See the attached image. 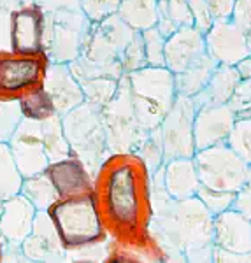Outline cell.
<instances>
[{
  "label": "cell",
  "instance_id": "32",
  "mask_svg": "<svg viewBox=\"0 0 251 263\" xmlns=\"http://www.w3.org/2000/svg\"><path fill=\"white\" fill-rule=\"evenodd\" d=\"M201 200V203L207 209L212 218L216 216L227 213V211L232 209L234 200H236V193H227V192H216V190H209V188H204L201 186L199 190L197 197Z\"/></svg>",
  "mask_w": 251,
  "mask_h": 263
},
{
  "label": "cell",
  "instance_id": "30",
  "mask_svg": "<svg viewBox=\"0 0 251 263\" xmlns=\"http://www.w3.org/2000/svg\"><path fill=\"white\" fill-rule=\"evenodd\" d=\"M134 155H137L139 158L142 160V163L146 165L150 176L164 167V163H165L164 162V149H162L158 128L151 130L150 134L146 135V139L141 142V146L137 147V151H135Z\"/></svg>",
  "mask_w": 251,
  "mask_h": 263
},
{
  "label": "cell",
  "instance_id": "36",
  "mask_svg": "<svg viewBox=\"0 0 251 263\" xmlns=\"http://www.w3.org/2000/svg\"><path fill=\"white\" fill-rule=\"evenodd\" d=\"M228 107L234 112L236 120H244L251 118V79L249 81H241L234 91Z\"/></svg>",
  "mask_w": 251,
  "mask_h": 263
},
{
  "label": "cell",
  "instance_id": "35",
  "mask_svg": "<svg viewBox=\"0 0 251 263\" xmlns=\"http://www.w3.org/2000/svg\"><path fill=\"white\" fill-rule=\"evenodd\" d=\"M118 6L120 0H79V11L90 23H100L114 16L118 12Z\"/></svg>",
  "mask_w": 251,
  "mask_h": 263
},
{
  "label": "cell",
  "instance_id": "40",
  "mask_svg": "<svg viewBox=\"0 0 251 263\" xmlns=\"http://www.w3.org/2000/svg\"><path fill=\"white\" fill-rule=\"evenodd\" d=\"M102 263H148L141 254L134 253L129 248H123V246L114 242V248L109 249L107 256L102 260Z\"/></svg>",
  "mask_w": 251,
  "mask_h": 263
},
{
  "label": "cell",
  "instance_id": "11",
  "mask_svg": "<svg viewBox=\"0 0 251 263\" xmlns=\"http://www.w3.org/2000/svg\"><path fill=\"white\" fill-rule=\"evenodd\" d=\"M46 11L28 6L9 12V51L14 54L44 53Z\"/></svg>",
  "mask_w": 251,
  "mask_h": 263
},
{
  "label": "cell",
  "instance_id": "22",
  "mask_svg": "<svg viewBox=\"0 0 251 263\" xmlns=\"http://www.w3.org/2000/svg\"><path fill=\"white\" fill-rule=\"evenodd\" d=\"M239 83H241V79L234 67L218 65L216 70L212 72V76H211L209 83L206 84V88H204L197 97L191 99L193 100L195 109L227 105L228 102H230L234 91H236V88Z\"/></svg>",
  "mask_w": 251,
  "mask_h": 263
},
{
  "label": "cell",
  "instance_id": "16",
  "mask_svg": "<svg viewBox=\"0 0 251 263\" xmlns=\"http://www.w3.org/2000/svg\"><path fill=\"white\" fill-rule=\"evenodd\" d=\"M44 172L58 195V200L93 192L95 177L86 168V165L72 155L58 162H51Z\"/></svg>",
  "mask_w": 251,
  "mask_h": 263
},
{
  "label": "cell",
  "instance_id": "43",
  "mask_svg": "<svg viewBox=\"0 0 251 263\" xmlns=\"http://www.w3.org/2000/svg\"><path fill=\"white\" fill-rule=\"evenodd\" d=\"M234 69H236L241 81H249L251 79V57L244 58V60H241L239 63H236Z\"/></svg>",
  "mask_w": 251,
  "mask_h": 263
},
{
  "label": "cell",
  "instance_id": "21",
  "mask_svg": "<svg viewBox=\"0 0 251 263\" xmlns=\"http://www.w3.org/2000/svg\"><path fill=\"white\" fill-rule=\"evenodd\" d=\"M162 172H164V188L172 200L183 202L197 197L201 181L193 158H177L165 162Z\"/></svg>",
  "mask_w": 251,
  "mask_h": 263
},
{
  "label": "cell",
  "instance_id": "18",
  "mask_svg": "<svg viewBox=\"0 0 251 263\" xmlns=\"http://www.w3.org/2000/svg\"><path fill=\"white\" fill-rule=\"evenodd\" d=\"M37 211L21 195L9 198L0 209V240L11 248H20L30 235Z\"/></svg>",
  "mask_w": 251,
  "mask_h": 263
},
{
  "label": "cell",
  "instance_id": "5",
  "mask_svg": "<svg viewBox=\"0 0 251 263\" xmlns=\"http://www.w3.org/2000/svg\"><path fill=\"white\" fill-rule=\"evenodd\" d=\"M174 233L186 263H212V221L199 198L174 203Z\"/></svg>",
  "mask_w": 251,
  "mask_h": 263
},
{
  "label": "cell",
  "instance_id": "2",
  "mask_svg": "<svg viewBox=\"0 0 251 263\" xmlns=\"http://www.w3.org/2000/svg\"><path fill=\"white\" fill-rule=\"evenodd\" d=\"M48 216L69 254L104 244L109 239L93 192L57 200L49 207Z\"/></svg>",
  "mask_w": 251,
  "mask_h": 263
},
{
  "label": "cell",
  "instance_id": "13",
  "mask_svg": "<svg viewBox=\"0 0 251 263\" xmlns=\"http://www.w3.org/2000/svg\"><path fill=\"white\" fill-rule=\"evenodd\" d=\"M7 146H9L12 160H14L23 179L44 172L49 165L44 146H42L39 123L23 120L11 137V141L7 142Z\"/></svg>",
  "mask_w": 251,
  "mask_h": 263
},
{
  "label": "cell",
  "instance_id": "4",
  "mask_svg": "<svg viewBox=\"0 0 251 263\" xmlns=\"http://www.w3.org/2000/svg\"><path fill=\"white\" fill-rule=\"evenodd\" d=\"M62 126L70 155L79 158L95 177L102 162L109 156L100 109L84 102L62 116Z\"/></svg>",
  "mask_w": 251,
  "mask_h": 263
},
{
  "label": "cell",
  "instance_id": "42",
  "mask_svg": "<svg viewBox=\"0 0 251 263\" xmlns=\"http://www.w3.org/2000/svg\"><path fill=\"white\" fill-rule=\"evenodd\" d=\"M212 263H251V253H232L225 249H212Z\"/></svg>",
  "mask_w": 251,
  "mask_h": 263
},
{
  "label": "cell",
  "instance_id": "34",
  "mask_svg": "<svg viewBox=\"0 0 251 263\" xmlns=\"http://www.w3.org/2000/svg\"><path fill=\"white\" fill-rule=\"evenodd\" d=\"M121 69L123 74H130V72L141 70L146 65V54H144V46H142V39L141 33L135 32L132 41L127 44V48L123 49L121 53Z\"/></svg>",
  "mask_w": 251,
  "mask_h": 263
},
{
  "label": "cell",
  "instance_id": "1",
  "mask_svg": "<svg viewBox=\"0 0 251 263\" xmlns=\"http://www.w3.org/2000/svg\"><path fill=\"white\" fill-rule=\"evenodd\" d=\"M93 195L109 239L141 251L153 216L151 176L142 160L134 153L109 155L95 174Z\"/></svg>",
  "mask_w": 251,
  "mask_h": 263
},
{
  "label": "cell",
  "instance_id": "15",
  "mask_svg": "<svg viewBox=\"0 0 251 263\" xmlns=\"http://www.w3.org/2000/svg\"><path fill=\"white\" fill-rule=\"evenodd\" d=\"M234 123H236V116L228 105L197 109L193 120L195 153L227 144Z\"/></svg>",
  "mask_w": 251,
  "mask_h": 263
},
{
  "label": "cell",
  "instance_id": "25",
  "mask_svg": "<svg viewBox=\"0 0 251 263\" xmlns=\"http://www.w3.org/2000/svg\"><path fill=\"white\" fill-rule=\"evenodd\" d=\"M20 195L35 207L37 213H48L49 207L58 200V195L55 192L51 181L48 179V176H46V172L25 177Z\"/></svg>",
  "mask_w": 251,
  "mask_h": 263
},
{
  "label": "cell",
  "instance_id": "31",
  "mask_svg": "<svg viewBox=\"0 0 251 263\" xmlns=\"http://www.w3.org/2000/svg\"><path fill=\"white\" fill-rule=\"evenodd\" d=\"M23 121L18 100H0V142L7 144Z\"/></svg>",
  "mask_w": 251,
  "mask_h": 263
},
{
  "label": "cell",
  "instance_id": "23",
  "mask_svg": "<svg viewBox=\"0 0 251 263\" xmlns=\"http://www.w3.org/2000/svg\"><path fill=\"white\" fill-rule=\"evenodd\" d=\"M218 63H216L209 54H204L195 63H191L186 70L181 74L174 76V86H176L177 97H186V99H193L201 93L206 84L209 83L212 72L216 70Z\"/></svg>",
  "mask_w": 251,
  "mask_h": 263
},
{
  "label": "cell",
  "instance_id": "20",
  "mask_svg": "<svg viewBox=\"0 0 251 263\" xmlns=\"http://www.w3.org/2000/svg\"><path fill=\"white\" fill-rule=\"evenodd\" d=\"M214 248L232 253H251V221L237 211H227L212 221Z\"/></svg>",
  "mask_w": 251,
  "mask_h": 263
},
{
  "label": "cell",
  "instance_id": "29",
  "mask_svg": "<svg viewBox=\"0 0 251 263\" xmlns=\"http://www.w3.org/2000/svg\"><path fill=\"white\" fill-rule=\"evenodd\" d=\"M227 146L234 151V155L251 167V118L236 120L227 139Z\"/></svg>",
  "mask_w": 251,
  "mask_h": 263
},
{
  "label": "cell",
  "instance_id": "10",
  "mask_svg": "<svg viewBox=\"0 0 251 263\" xmlns=\"http://www.w3.org/2000/svg\"><path fill=\"white\" fill-rule=\"evenodd\" d=\"M193 100L186 97H176L171 111L164 118L158 126L164 162H171L177 158H193V120H195Z\"/></svg>",
  "mask_w": 251,
  "mask_h": 263
},
{
  "label": "cell",
  "instance_id": "45",
  "mask_svg": "<svg viewBox=\"0 0 251 263\" xmlns=\"http://www.w3.org/2000/svg\"><path fill=\"white\" fill-rule=\"evenodd\" d=\"M2 254H4V244H2V240H0V263H2Z\"/></svg>",
  "mask_w": 251,
  "mask_h": 263
},
{
  "label": "cell",
  "instance_id": "44",
  "mask_svg": "<svg viewBox=\"0 0 251 263\" xmlns=\"http://www.w3.org/2000/svg\"><path fill=\"white\" fill-rule=\"evenodd\" d=\"M69 263H99V261H88V260H70Z\"/></svg>",
  "mask_w": 251,
  "mask_h": 263
},
{
  "label": "cell",
  "instance_id": "24",
  "mask_svg": "<svg viewBox=\"0 0 251 263\" xmlns=\"http://www.w3.org/2000/svg\"><path fill=\"white\" fill-rule=\"evenodd\" d=\"M158 0H120L116 16L134 32H144L156 25Z\"/></svg>",
  "mask_w": 251,
  "mask_h": 263
},
{
  "label": "cell",
  "instance_id": "17",
  "mask_svg": "<svg viewBox=\"0 0 251 263\" xmlns=\"http://www.w3.org/2000/svg\"><path fill=\"white\" fill-rule=\"evenodd\" d=\"M42 88L53 102V107L58 116H65L84 104V93L81 90L78 79L72 76L69 65L63 63H49L46 69Z\"/></svg>",
  "mask_w": 251,
  "mask_h": 263
},
{
  "label": "cell",
  "instance_id": "26",
  "mask_svg": "<svg viewBox=\"0 0 251 263\" xmlns=\"http://www.w3.org/2000/svg\"><path fill=\"white\" fill-rule=\"evenodd\" d=\"M39 125H41L42 146H44V153L48 156L49 163L70 156L69 144H67L65 134H63L62 118L58 114H55L53 118L39 123Z\"/></svg>",
  "mask_w": 251,
  "mask_h": 263
},
{
  "label": "cell",
  "instance_id": "39",
  "mask_svg": "<svg viewBox=\"0 0 251 263\" xmlns=\"http://www.w3.org/2000/svg\"><path fill=\"white\" fill-rule=\"evenodd\" d=\"M232 209L241 213L242 216H246L251 221V167H248L246 179L242 182L241 190L236 193V200H234Z\"/></svg>",
  "mask_w": 251,
  "mask_h": 263
},
{
  "label": "cell",
  "instance_id": "46",
  "mask_svg": "<svg viewBox=\"0 0 251 263\" xmlns=\"http://www.w3.org/2000/svg\"><path fill=\"white\" fill-rule=\"evenodd\" d=\"M41 4H42V0H41Z\"/></svg>",
  "mask_w": 251,
  "mask_h": 263
},
{
  "label": "cell",
  "instance_id": "33",
  "mask_svg": "<svg viewBox=\"0 0 251 263\" xmlns=\"http://www.w3.org/2000/svg\"><path fill=\"white\" fill-rule=\"evenodd\" d=\"M141 39L144 46V54H146V65L155 67V69L165 67V60H164L165 37H162V33L153 27L141 32Z\"/></svg>",
  "mask_w": 251,
  "mask_h": 263
},
{
  "label": "cell",
  "instance_id": "14",
  "mask_svg": "<svg viewBox=\"0 0 251 263\" xmlns=\"http://www.w3.org/2000/svg\"><path fill=\"white\" fill-rule=\"evenodd\" d=\"M20 251L27 260L35 263H65L69 256L48 213H37L30 235L20 246Z\"/></svg>",
  "mask_w": 251,
  "mask_h": 263
},
{
  "label": "cell",
  "instance_id": "8",
  "mask_svg": "<svg viewBox=\"0 0 251 263\" xmlns=\"http://www.w3.org/2000/svg\"><path fill=\"white\" fill-rule=\"evenodd\" d=\"M201 186L216 192L237 193L246 179L248 165L227 144L197 151L193 156Z\"/></svg>",
  "mask_w": 251,
  "mask_h": 263
},
{
  "label": "cell",
  "instance_id": "19",
  "mask_svg": "<svg viewBox=\"0 0 251 263\" xmlns=\"http://www.w3.org/2000/svg\"><path fill=\"white\" fill-rule=\"evenodd\" d=\"M206 54V42L204 35L199 30L191 28H180L169 39H165L164 60L165 69L171 74H181L191 63H195Z\"/></svg>",
  "mask_w": 251,
  "mask_h": 263
},
{
  "label": "cell",
  "instance_id": "41",
  "mask_svg": "<svg viewBox=\"0 0 251 263\" xmlns=\"http://www.w3.org/2000/svg\"><path fill=\"white\" fill-rule=\"evenodd\" d=\"M214 21H228L236 0H204Z\"/></svg>",
  "mask_w": 251,
  "mask_h": 263
},
{
  "label": "cell",
  "instance_id": "7",
  "mask_svg": "<svg viewBox=\"0 0 251 263\" xmlns=\"http://www.w3.org/2000/svg\"><path fill=\"white\" fill-rule=\"evenodd\" d=\"M107 139L109 155L116 153H135L150 132H144L137 123L132 107L127 78L123 76L118 84V91L105 107L100 109Z\"/></svg>",
  "mask_w": 251,
  "mask_h": 263
},
{
  "label": "cell",
  "instance_id": "37",
  "mask_svg": "<svg viewBox=\"0 0 251 263\" xmlns=\"http://www.w3.org/2000/svg\"><path fill=\"white\" fill-rule=\"evenodd\" d=\"M186 2H188L191 18H193V28L201 32L202 35H206L212 27V23H214L209 7L206 6L204 0H186Z\"/></svg>",
  "mask_w": 251,
  "mask_h": 263
},
{
  "label": "cell",
  "instance_id": "9",
  "mask_svg": "<svg viewBox=\"0 0 251 263\" xmlns=\"http://www.w3.org/2000/svg\"><path fill=\"white\" fill-rule=\"evenodd\" d=\"M49 60L42 54L0 53V100H18L44 83Z\"/></svg>",
  "mask_w": 251,
  "mask_h": 263
},
{
  "label": "cell",
  "instance_id": "6",
  "mask_svg": "<svg viewBox=\"0 0 251 263\" xmlns=\"http://www.w3.org/2000/svg\"><path fill=\"white\" fill-rule=\"evenodd\" d=\"M88 27L90 21L84 18L79 7L46 11L44 54L49 63L69 65L78 60Z\"/></svg>",
  "mask_w": 251,
  "mask_h": 263
},
{
  "label": "cell",
  "instance_id": "28",
  "mask_svg": "<svg viewBox=\"0 0 251 263\" xmlns=\"http://www.w3.org/2000/svg\"><path fill=\"white\" fill-rule=\"evenodd\" d=\"M18 104H20V111L23 114V120L27 121L42 123L57 114L53 107V102H51L48 93H46L42 86L25 93L23 97H20Z\"/></svg>",
  "mask_w": 251,
  "mask_h": 263
},
{
  "label": "cell",
  "instance_id": "38",
  "mask_svg": "<svg viewBox=\"0 0 251 263\" xmlns=\"http://www.w3.org/2000/svg\"><path fill=\"white\" fill-rule=\"evenodd\" d=\"M232 23L246 35H251V0H236L232 9Z\"/></svg>",
  "mask_w": 251,
  "mask_h": 263
},
{
  "label": "cell",
  "instance_id": "3",
  "mask_svg": "<svg viewBox=\"0 0 251 263\" xmlns=\"http://www.w3.org/2000/svg\"><path fill=\"white\" fill-rule=\"evenodd\" d=\"M125 78L139 126L144 132L158 128L177 97L174 74L165 67H144L141 70L125 74Z\"/></svg>",
  "mask_w": 251,
  "mask_h": 263
},
{
  "label": "cell",
  "instance_id": "27",
  "mask_svg": "<svg viewBox=\"0 0 251 263\" xmlns=\"http://www.w3.org/2000/svg\"><path fill=\"white\" fill-rule=\"evenodd\" d=\"M21 184H23V176L12 160L9 146L0 142V209L6 200L20 195Z\"/></svg>",
  "mask_w": 251,
  "mask_h": 263
},
{
  "label": "cell",
  "instance_id": "12",
  "mask_svg": "<svg viewBox=\"0 0 251 263\" xmlns=\"http://www.w3.org/2000/svg\"><path fill=\"white\" fill-rule=\"evenodd\" d=\"M206 53L218 65L234 67L251 57V35H246L232 21H214L204 35Z\"/></svg>",
  "mask_w": 251,
  "mask_h": 263
}]
</instances>
